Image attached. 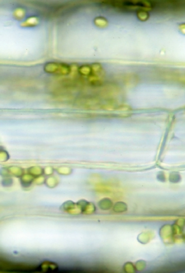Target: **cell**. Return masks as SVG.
I'll return each instance as SVG.
<instances>
[{
  "label": "cell",
  "mask_w": 185,
  "mask_h": 273,
  "mask_svg": "<svg viewBox=\"0 0 185 273\" xmlns=\"http://www.w3.org/2000/svg\"><path fill=\"white\" fill-rule=\"evenodd\" d=\"M169 179V181L171 183H177L180 181L181 177L178 173L176 172H173L170 174Z\"/></svg>",
  "instance_id": "cell-5"
},
{
  "label": "cell",
  "mask_w": 185,
  "mask_h": 273,
  "mask_svg": "<svg viewBox=\"0 0 185 273\" xmlns=\"http://www.w3.org/2000/svg\"><path fill=\"white\" fill-rule=\"evenodd\" d=\"M96 25L98 27H104L107 24V20L105 18L102 17H99L97 18L95 20Z\"/></svg>",
  "instance_id": "cell-6"
},
{
  "label": "cell",
  "mask_w": 185,
  "mask_h": 273,
  "mask_svg": "<svg viewBox=\"0 0 185 273\" xmlns=\"http://www.w3.org/2000/svg\"><path fill=\"white\" fill-rule=\"evenodd\" d=\"M44 70L48 74L57 75H66L70 73L71 68L68 65L64 63L51 62L45 65Z\"/></svg>",
  "instance_id": "cell-1"
},
{
  "label": "cell",
  "mask_w": 185,
  "mask_h": 273,
  "mask_svg": "<svg viewBox=\"0 0 185 273\" xmlns=\"http://www.w3.org/2000/svg\"><path fill=\"white\" fill-rule=\"evenodd\" d=\"M78 72L81 75L88 77L92 74V68L89 65H83L78 69Z\"/></svg>",
  "instance_id": "cell-2"
},
{
  "label": "cell",
  "mask_w": 185,
  "mask_h": 273,
  "mask_svg": "<svg viewBox=\"0 0 185 273\" xmlns=\"http://www.w3.org/2000/svg\"><path fill=\"white\" fill-rule=\"evenodd\" d=\"M114 208L115 211L118 212H122L126 211L127 209V206L126 204L124 203L120 202L116 204Z\"/></svg>",
  "instance_id": "cell-4"
},
{
  "label": "cell",
  "mask_w": 185,
  "mask_h": 273,
  "mask_svg": "<svg viewBox=\"0 0 185 273\" xmlns=\"http://www.w3.org/2000/svg\"><path fill=\"white\" fill-rule=\"evenodd\" d=\"M137 17L141 21H146L148 19L149 15L147 10H139L137 11Z\"/></svg>",
  "instance_id": "cell-3"
},
{
  "label": "cell",
  "mask_w": 185,
  "mask_h": 273,
  "mask_svg": "<svg viewBox=\"0 0 185 273\" xmlns=\"http://www.w3.org/2000/svg\"><path fill=\"white\" fill-rule=\"evenodd\" d=\"M158 178L159 180L164 182L165 181V177L164 174L162 172H160V173L158 175Z\"/></svg>",
  "instance_id": "cell-7"
}]
</instances>
